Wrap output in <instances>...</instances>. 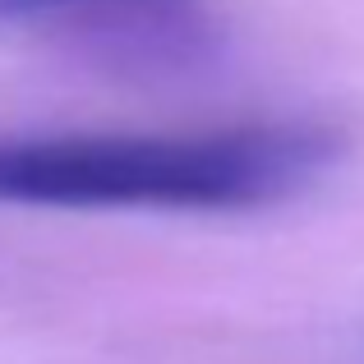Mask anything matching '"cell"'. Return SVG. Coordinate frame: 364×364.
Returning <instances> with one entry per match:
<instances>
[{"instance_id": "2", "label": "cell", "mask_w": 364, "mask_h": 364, "mask_svg": "<svg viewBox=\"0 0 364 364\" xmlns=\"http://www.w3.org/2000/svg\"><path fill=\"white\" fill-rule=\"evenodd\" d=\"M0 28L83 46L107 60L189 65L213 42L208 0H0Z\"/></svg>"}, {"instance_id": "1", "label": "cell", "mask_w": 364, "mask_h": 364, "mask_svg": "<svg viewBox=\"0 0 364 364\" xmlns=\"http://www.w3.org/2000/svg\"><path fill=\"white\" fill-rule=\"evenodd\" d=\"M332 139L263 120L198 134H28L0 139V203L254 213L300 194Z\"/></svg>"}]
</instances>
